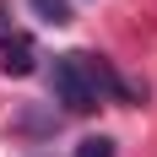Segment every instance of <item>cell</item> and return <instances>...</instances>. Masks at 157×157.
<instances>
[{
  "mask_svg": "<svg viewBox=\"0 0 157 157\" xmlns=\"http://www.w3.org/2000/svg\"><path fill=\"white\" fill-rule=\"evenodd\" d=\"M0 71L6 76H33L38 71V44L27 33H0Z\"/></svg>",
  "mask_w": 157,
  "mask_h": 157,
  "instance_id": "cell-2",
  "label": "cell"
},
{
  "mask_svg": "<svg viewBox=\"0 0 157 157\" xmlns=\"http://www.w3.org/2000/svg\"><path fill=\"white\" fill-rule=\"evenodd\" d=\"M76 157H114V141L109 136H87V141L76 146Z\"/></svg>",
  "mask_w": 157,
  "mask_h": 157,
  "instance_id": "cell-4",
  "label": "cell"
},
{
  "mask_svg": "<svg viewBox=\"0 0 157 157\" xmlns=\"http://www.w3.org/2000/svg\"><path fill=\"white\" fill-rule=\"evenodd\" d=\"M49 87H54V103H65V114H92L103 103L92 81V54H60L49 71Z\"/></svg>",
  "mask_w": 157,
  "mask_h": 157,
  "instance_id": "cell-1",
  "label": "cell"
},
{
  "mask_svg": "<svg viewBox=\"0 0 157 157\" xmlns=\"http://www.w3.org/2000/svg\"><path fill=\"white\" fill-rule=\"evenodd\" d=\"M27 6H33L38 22H49V27H65V22H71V0H27Z\"/></svg>",
  "mask_w": 157,
  "mask_h": 157,
  "instance_id": "cell-3",
  "label": "cell"
}]
</instances>
